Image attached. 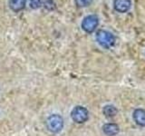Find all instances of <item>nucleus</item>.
I'll use <instances>...</instances> for the list:
<instances>
[{
  "label": "nucleus",
  "mask_w": 145,
  "mask_h": 136,
  "mask_svg": "<svg viewBox=\"0 0 145 136\" xmlns=\"http://www.w3.org/2000/svg\"><path fill=\"white\" fill-rule=\"evenodd\" d=\"M95 38H96V42L102 47L106 49L112 47L116 42V38L114 35L107 30H99L96 33Z\"/></svg>",
  "instance_id": "f257e3e1"
},
{
  "label": "nucleus",
  "mask_w": 145,
  "mask_h": 136,
  "mask_svg": "<svg viewBox=\"0 0 145 136\" xmlns=\"http://www.w3.org/2000/svg\"><path fill=\"white\" fill-rule=\"evenodd\" d=\"M45 124L49 131L53 133H58L63 127V119L59 114H52L47 118Z\"/></svg>",
  "instance_id": "f03ea898"
},
{
  "label": "nucleus",
  "mask_w": 145,
  "mask_h": 136,
  "mask_svg": "<svg viewBox=\"0 0 145 136\" xmlns=\"http://www.w3.org/2000/svg\"><path fill=\"white\" fill-rule=\"evenodd\" d=\"M99 25V18L96 15L86 16L81 23L82 29L88 34H92L96 30Z\"/></svg>",
  "instance_id": "7ed1b4c3"
},
{
  "label": "nucleus",
  "mask_w": 145,
  "mask_h": 136,
  "mask_svg": "<svg viewBox=\"0 0 145 136\" xmlns=\"http://www.w3.org/2000/svg\"><path fill=\"white\" fill-rule=\"evenodd\" d=\"M71 117L76 124H84L88 120L89 112L88 110L84 106H76L72 110Z\"/></svg>",
  "instance_id": "20e7f679"
},
{
  "label": "nucleus",
  "mask_w": 145,
  "mask_h": 136,
  "mask_svg": "<svg viewBox=\"0 0 145 136\" xmlns=\"http://www.w3.org/2000/svg\"><path fill=\"white\" fill-rule=\"evenodd\" d=\"M131 7V0H114L113 1V8L118 13H127Z\"/></svg>",
  "instance_id": "39448f33"
},
{
  "label": "nucleus",
  "mask_w": 145,
  "mask_h": 136,
  "mask_svg": "<svg viewBox=\"0 0 145 136\" xmlns=\"http://www.w3.org/2000/svg\"><path fill=\"white\" fill-rule=\"evenodd\" d=\"M26 0H8L9 8L13 12H20L25 7Z\"/></svg>",
  "instance_id": "423d86ee"
},
{
  "label": "nucleus",
  "mask_w": 145,
  "mask_h": 136,
  "mask_svg": "<svg viewBox=\"0 0 145 136\" xmlns=\"http://www.w3.org/2000/svg\"><path fill=\"white\" fill-rule=\"evenodd\" d=\"M133 117L136 124H138L139 126H145V110L136 109L133 112Z\"/></svg>",
  "instance_id": "0eeeda50"
},
{
  "label": "nucleus",
  "mask_w": 145,
  "mask_h": 136,
  "mask_svg": "<svg viewBox=\"0 0 145 136\" xmlns=\"http://www.w3.org/2000/svg\"><path fill=\"white\" fill-rule=\"evenodd\" d=\"M103 131L106 135L113 136L119 133V126L115 124H112V122H109V124H105L103 126Z\"/></svg>",
  "instance_id": "6e6552de"
},
{
  "label": "nucleus",
  "mask_w": 145,
  "mask_h": 136,
  "mask_svg": "<svg viewBox=\"0 0 145 136\" xmlns=\"http://www.w3.org/2000/svg\"><path fill=\"white\" fill-rule=\"evenodd\" d=\"M117 112H118L117 108L114 105H112V104H107V105H105L103 109V115L107 118L114 117L117 114Z\"/></svg>",
  "instance_id": "1a4fd4ad"
},
{
  "label": "nucleus",
  "mask_w": 145,
  "mask_h": 136,
  "mask_svg": "<svg viewBox=\"0 0 145 136\" xmlns=\"http://www.w3.org/2000/svg\"><path fill=\"white\" fill-rule=\"evenodd\" d=\"M43 7L49 11H53L56 9V4L54 0H43Z\"/></svg>",
  "instance_id": "9d476101"
},
{
  "label": "nucleus",
  "mask_w": 145,
  "mask_h": 136,
  "mask_svg": "<svg viewBox=\"0 0 145 136\" xmlns=\"http://www.w3.org/2000/svg\"><path fill=\"white\" fill-rule=\"evenodd\" d=\"M93 0H74L75 5L78 7H87L91 6Z\"/></svg>",
  "instance_id": "9b49d317"
},
{
  "label": "nucleus",
  "mask_w": 145,
  "mask_h": 136,
  "mask_svg": "<svg viewBox=\"0 0 145 136\" xmlns=\"http://www.w3.org/2000/svg\"><path fill=\"white\" fill-rule=\"evenodd\" d=\"M30 7L33 9H38L43 7V0H29Z\"/></svg>",
  "instance_id": "f8f14e48"
}]
</instances>
